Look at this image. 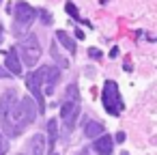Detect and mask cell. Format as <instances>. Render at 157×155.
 <instances>
[{
    "mask_svg": "<svg viewBox=\"0 0 157 155\" xmlns=\"http://www.w3.org/2000/svg\"><path fill=\"white\" fill-rule=\"evenodd\" d=\"M0 2H2V0H0Z\"/></svg>",
    "mask_w": 157,
    "mask_h": 155,
    "instance_id": "484cf974",
    "label": "cell"
},
{
    "mask_svg": "<svg viewBox=\"0 0 157 155\" xmlns=\"http://www.w3.org/2000/svg\"><path fill=\"white\" fill-rule=\"evenodd\" d=\"M121 155H129V153H127V151H123V153H121Z\"/></svg>",
    "mask_w": 157,
    "mask_h": 155,
    "instance_id": "7402d4cb",
    "label": "cell"
},
{
    "mask_svg": "<svg viewBox=\"0 0 157 155\" xmlns=\"http://www.w3.org/2000/svg\"><path fill=\"white\" fill-rule=\"evenodd\" d=\"M101 101H103L105 112H110V114H114V116L123 112V97H121V93H118V84H116L114 80H105Z\"/></svg>",
    "mask_w": 157,
    "mask_h": 155,
    "instance_id": "3957f363",
    "label": "cell"
},
{
    "mask_svg": "<svg viewBox=\"0 0 157 155\" xmlns=\"http://www.w3.org/2000/svg\"><path fill=\"white\" fill-rule=\"evenodd\" d=\"M41 71H43V84H45V91L52 93L54 86H56V82H58V78H60V69H56V67H41Z\"/></svg>",
    "mask_w": 157,
    "mask_h": 155,
    "instance_id": "ba28073f",
    "label": "cell"
},
{
    "mask_svg": "<svg viewBox=\"0 0 157 155\" xmlns=\"http://www.w3.org/2000/svg\"><path fill=\"white\" fill-rule=\"evenodd\" d=\"M5 65H7V71H9V73H13V76H20V73H22V63H20V56H17L15 50H9V52H7Z\"/></svg>",
    "mask_w": 157,
    "mask_h": 155,
    "instance_id": "9c48e42d",
    "label": "cell"
},
{
    "mask_svg": "<svg viewBox=\"0 0 157 155\" xmlns=\"http://www.w3.org/2000/svg\"><path fill=\"white\" fill-rule=\"evenodd\" d=\"M20 54L26 67H35L41 58V43L37 39V35H28L26 39L20 41Z\"/></svg>",
    "mask_w": 157,
    "mask_h": 155,
    "instance_id": "277c9868",
    "label": "cell"
},
{
    "mask_svg": "<svg viewBox=\"0 0 157 155\" xmlns=\"http://www.w3.org/2000/svg\"><path fill=\"white\" fill-rule=\"evenodd\" d=\"M48 134H50V149L54 153V144L58 140V123H56V118H50L48 121Z\"/></svg>",
    "mask_w": 157,
    "mask_h": 155,
    "instance_id": "4fadbf2b",
    "label": "cell"
},
{
    "mask_svg": "<svg viewBox=\"0 0 157 155\" xmlns=\"http://www.w3.org/2000/svg\"><path fill=\"white\" fill-rule=\"evenodd\" d=\"M65 9H67V13H69L71 17H75V20H80V15H78V9H75V5H71V2H67V5H65Z\"/></svg>",
    "mask_w": 157,
    "mask_h": 155,
    "instance_id": "2e32d148",
    "label": "cell"
},
{
    "mask_svg": "<svg viewBox=\"0 0 157 155\" xmlns=\"http://www.w3.org/2000/svg\"><path fill=\"white\" fill-rule=\"evenodd\" d=\"M52 155H56V153H52Z\"/></svg>",
    "mask_w": 157,
    "mask_h": 155,
    "instance_id": "d4e9b609",
    "label": "cell"
},
{
    "mask_svg": "<svg viewBox=\"0 0 157 155\" xmlns=\"http://www.w3.org/2000/svg\"><path fill=\"white\" fill-rule=\"evenodd\" d=\"M26 86L30 88L33 97L37 99V110H39V114H41V112L45 110V99H43V71L37 69V71L28 73V76H26Z\"/></svg>",
    "mask_w": 157,
    "mask_h": 155,
    "instance_id": "8992f818",
    "label": "cell"
},
{
    "mask_svg": "<svg viewBox=\"0 0 157 155\" xmlns=\"http://www.w3.org/2000/svg\"><path fill=\"white\" fill-rule=\"evenodd\" d=\"M35 17H37V9L35 7H30L28 2H17L15 5V33L20 35L22 30L33 26Z\"/></svg>",
    "mask_w": 157,
    "mask_h": 155,
    "instance_id": "5b68a950",
    "label": "cell"
},
{
    "mask_svg": "<svg viewBox=\"0 0 157 155\" xmlns=\"http://www.w3.org/2000/svg\"><path fill=\"white\" fill-rule=\"evenodd\" d=\"M88 56H90V58H101V52H99L97 48H90V50H88Z\"/></svg>",
    "mask_w": 157,
    "mask_h": 155,
    "instance_id": "e0dca14e",
    "label": "cell"
},
{
    "mask_svg": "<svg viewBox=\"0 0 157 155\" xmlns=\"http://www.w3.org/2000/svg\"><path fill=\"white\" fill-rule=\"evenodd\" d=\"M37 114H39V112H37V103H35L30 97L15 99V101L7 108V112H5V116H2L5 131H7L9 136H17L26 125H30V123L35 121Z\"/></svg>",
    "mask_w": 157,
    "mask_h": 155,
    "instance_id": "6da1fadb",
    "label": "cell"
},
{
    "mask_svg": "<svg viewBox=\"0 0 157 155\" xmlns=\"http://www.w3.org/2000/svg\"><path fill=\"white\" fill-rule=\"evenodd\" d=\"M116 142H125V131H118L116 134Z\"/></svg>",
    "mask_w": 157,
    "mask_h": 155,
    "instance_id": "ac0fdd59",
    "label": "cell"
},
{
    "mask_svg": "<svg viewBox=\"0 0 157 155\" xmlns=\"http://www.w3.org/2000/svg\"><path fill=\"white\" fill-rule=\"evenodd\" d=\"M84 134H86V138H99V136L105 134V127H103L99 121H86Z\"/></svg>",
    "mask_w": 157,
    "mask_h": 155,
    "instance_id": "30bf717a",
    "label": "cell"
},
{
    "mask_svg": "<svg viewBox=\"0 0 157 155\" xmlns=\"http://www.w3.org/2000/svg\"><path fill=\"white\" fill-rule=\"evenodd\" d=\"M0 144H2V136H0Z\"/></svg>",
    "mask_w": 157,
    "mask_h": 155,
    "instance_id": "603a6c76",
    "label": "cell"
},
{
    "mask_svg": "<svg viewBox=\"0 0 157 155\" xmlns=\"http://www.w3.org/2000/svg\"><path fill=\"white\" fill-rule=\"evenodd\" d=\"M2 35H5V33H2V26H0V41H2Z\"/></svg>",
    "mask_w": 157,
    "mask_h": 155,
    "instance_id": "44dd1931",
    "label": "cell"
},
{
    "mask_svg": "<svg viewBox=\"0 0 157 155\" xmlns=\"http://www.w3.org/2000/svg\"><path fill=\"white\" fill-rule=\"evenodd\" d=\"M112 149H114V140H112V136H108V134L95 138V142H93V151H95L97 155H110Z\"/></svg>",
    "mask_w": 157,
    "mask_h": 155,
    "instance_id": "52a82bcc",
    "label": "cell"
},
{
    "mask_svg": "<svg viewBox=\"0 0 157 155\" xmlns=\"http://www.w3.org/2000/svg\"><path fill=\"white\" fill-rule=\"evenodd\" d=\"M37 15L41 17V22H43V24H52V17H50V13H48L45 9H37Z\"/></svg>",
    "mask_w": 157,
    "mask_h": 155,
    "instance_id": "5bb4252c",
    "label": "cell"
},
{
    "mask_svg": "<svg viewBox=\"0 0 157 155\" xmlns=\"http://www.w3.org/2000/svg\"><path fill=\"white\" fill-rule=\"evenodd\" d=\"M28 146H30V155H43L45 153V138H43V134H35L30 138Z\"/></svg>",
    "mask_w": 157,
    "mask_h": 155,
    "instance_id": "8fae6325",
    "label": "cell"
},
{
    "mask_svg": "<svg viewBox=\"0 0 157 155\" xmlns=\"http://www.w3.org/2000/svg\"><path fill=\"white\" fill-rule=\"evenodd\" d=\"M80 114V95H78V84H69L67 86V99L60 108V118L65 123L67 129H73L75 121Z\"/></svg>",
    "mask_w": 157,
    "mask_h": 155,
    "instance_id": "7a4b0ae2",
    "label": "cell"
},
{
    "mask_svg": "<svg viewBox=\"0 0 157 155\" xmlns=\"http://www.w3.org/2000/svg\"><path fill=\"white\" fill-rule=\"evenodd\" d=\"M56 39L63 43V48H65V50H69L71 54H75V43H73V39H71L65 30H56Z\"/></svg>",
    "mask_w": 157,
    "mask_h": 155,
    "instance_id": "7c38bea8",
    "label": "cell"
},
{
    "mask_svg": "<svg viewBox=\"0 0 157 155\" xmlns=\"http://www.w3.org/2000/svg\"><path fill=\"white\" fill-rule=\"evenodd\" d=\"M52 56L58 60V65H60V67H67V60H65V58L58 54V50H56V45H54V43H52Z\"/></svg>",
    "mask_w": 157,
    "mask_h": 155,
    "instance_id": "9a60e30c",
    "label": "cell"
},
{
    "mask_svg": "<svg viewBox=\"0 0 157 155\" xmlns=\"http://www.w3.org/2000/svg\"><path fill=\"white\" fill-rule=\"evenodd\" d=\"M110 56L114 58V56H118V48H112V52H110Z\"/></svg>",
    "mask_w": 157,
    "mask_h": 155,
    "instance_id": "d6986e66",
    "label": "cell"
},
{
    "mask_svg": "<svg viewBox=\"0 0 157 155\" xmlns=\"http://www.w3.org/2000/svg\"><path fill=\"white\" fill-rule=\"evenodd\" d=\"M0 78H7V69H2V67H0Z\"/></svg>",
    "mask_w": 157,
    "mask_h": 155,
    "instance_id": "ffe728a7",
    "label": "cell"
},
{
    "mask_svg": "<svg viewBox=\"0 0 157 155\" xmlns=\"http://www.w3.org/2000/svg\"><path fill=\"white\" fill-rule=\"evenodd\" d=\"M80 155H86V153H80Z\"/></svg>",
    "mask_w": 157,
    "mask_h": 155,
    "instance_id": "cb8c5ba5",
    "label": "cell"
}]
</instances>
